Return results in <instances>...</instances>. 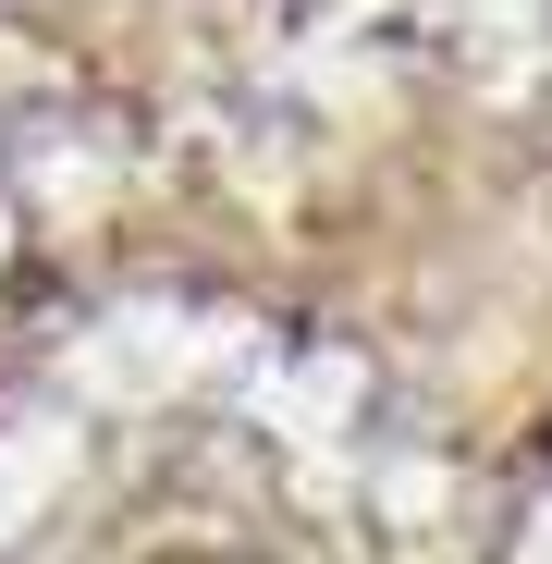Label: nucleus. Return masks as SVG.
<instances>
[{
  "mask_svg": "<svg viewBox=\"0 0 552 564\" xmlns=\"http://www.w3.org/2000/svg\"><path fill=\"white\" fill-rule=\"evenodd\" d=\"M160 564H246V552H160Z\"/></svg>",
  "mask_w": 552,
  "mask_h": 564,
  "instance_id": "nucleus-1",
  "label": "nucleus"
},
{
  "mask_svg": "<svg viewBox=\"0 0 552 564\" xmlns=\"http://www.w3.org/2000/svg\"><path fill=\"white\" fill-rule=\"evenodd\" d=\"M540 466H552V442H540Z\"/></svg>",
  "mask_w": 552,
  "mask_h": 564,
  "instance_id": "nucleus-2",
  "label": "nucleus"
}]
</instances>
